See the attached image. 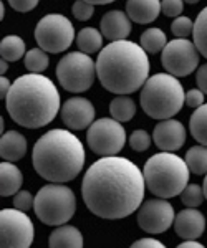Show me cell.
Here are the masks:
<instances>
[{"mask_svg": "<svg viewBox=\"0 0 207 248\" xmlns=\"http://www.w3.org/2000/svg\"><path fill=\"white\" fill-rule=\"evenodd\" d=\"M146 181L134 162L119 155H103L83 175L81 195L86 209L105 220L134 214L143 203Z\"/></svg>", "mask_w": 207, "mask_h": 248, "instance_id": "1", "label": "cell"}, {"mask_svg": "<svg viewBox=\"0 0 207 248\" xmlns=\"http://www.w3.org/2000/svg\"><path fill=\"white\" fill-rule=\"evenodd\" d=\"M7 111L18 126L38 129L50 124L62 109L60 93L48 77L42 73L22 75L12 83L5 98Z\"/></svg>", "mask_w": 207, "mask_h": 248, "instance_id": "2", "label": "cell"}, {"mask_svg": "<svg viewBox=\"0 0 207 248\" xmlns=\"http://www.w3.org/2000/svg\"><path fill=\"white\" fill-rule=\"evenodd\" d=\"M149 68L144 48L129 40L108 43L96 58L99 83L114 94H131L144 86L149 78Z\"/></svg>", "mask_w": 207, "mask_h": 248, "instance_id": "3", "label": "cell"}, {"mask_svg": "<svg viewBox=\"0 0 207 248\" xmlns=\"http://www.w3.org/2000/svg\"><path fill=\"white\" fill-rule=\"evenodd\" d=\"M86 161L85 147L73 133L51 129L35 142L32 162L35 172L48 182L65 184L77 179Z\"/></svg>", "mask_w": 207, "mask_h": 248, "instance_id": "4", "label": "cell"}, {"mask_svg": "<svg viewBox=\"0 0 207 248\" xmlns=\"http://www.w3.org/2000/svg\"><path fill=\"white\" fill-rule=\"evenodd\" d=\"M189 172L191 169L186 159L166 151L151 155L143 169L146 189L161 199L181 195L189 184Z\"/></svg>", "mask_w": 207, "mask_h": 248, "instance_id": "5", "label": "cell"}, {"mask_svg": "<svg viewBox=\"0 0 207 248\" xmlns=\"http://www.w3.org/2000/svg\"><path fill=\"white\" fill-rule=\"evenodd\" d=\"M186 91L177 77L171 73H156L141 88L139 105L153 119H171L182 109Z\"/></svg>", "mask_w": 207, "mask_h": 248, "instance_id": "6", "label": "cell"}, {"mask_svg": "<svg viewBox=\"0 0 207 248\" xmlns=\"http://www.w3.org/2000/svg\"><path fill=\"white\" fill-rule=\"evenodd\" d=\"M35 215L45 225H65L77 212V197L68 186L50 182L43 186L35 195Z\"/></svg>", "mask_w": 207, "mask_h": 248, "instance_id": "7", "label": "cell"}, {"mask_svg": "<svg viewBox=\"0 0 207 248\" xmlns=\"http://www.w3.org/2000/svg\"><path fill=\"white\" fill-rule=\"evenodd\" d=\"M96 77V63L88 53L73 51L66 53L57 65L60 86L70 93H85L93 86Z\"/></svg>", "mask_w": 207, "mask_h": 248, "instance_id": "8", "label": "cell"}, {"mask_svg": "<svg viewBox=\"0 0 207 248\" xmlns=\"http://www.w3.org/2000/svg\"><path fill=\"white\" fill-rule=\"evenodd\" d=\"M35 40L47 53H62L71 46L77 35L68 17L62 14H48L38 20L35 27Z\"/></svg>", "mask_w": 207, "mask_h": 248, "instance_id": "9", "label": "cell"}, {"mask_svg": "<svg viewBox=\"0 0 207 248\" xmlns=\"http://www.w3.org/2000/svg\"><path fill=\"white\" fill-rule=\"evenodd\" d=\"M86 144L98 155H118L126 144V129L114 118H99L88 127Z\"/></svg>", "mask_w": 207, "mask_h": 248, "instance_id": "10", "label": "cell"}, {"mask_svg": "<svg viewBox=\"0 0 207 248\" xmlns=\"http://www.w3.org/2000/svg\"><path fill=\"white\" fill-rule=\"evenodd\" d=\"M35 238V227L29 215L18 209L0 210V247L29 248Z\"/></svg>", "mask_w": 207, "mask_h": 248, "instance_id": "11", "label": "cell"}, {"mask_svg": "<svg viewBox=\"0 0 207 248\" xmlns=\"http://www.w3.org/2000/svg\"><path fill=\"white\" fill-rule=\"evenodd\" d=\"M199 53L194 42L186 38H176L168 42L161 55V63L168 73L177 78L189 77L199 68Z\"/></svg>", "mask_w": 207, "mask_h": 248, "instance_id": "12", "label": "cell"}, {"mask_svg": "<svg viewBox=\"0 0 207 248\" xmlns=\"http://www.w3.org/2000/svg\"><path fill=\"white\" fill-rule=\"evenodd\" d=\"M138 225L146 233L158 235L168 232L174 225L176 212L166 199H149L138 209Z\"/></svg>", "mask_w": 207, "mask_h": 248, "instance_id": "13", "label": "cell"}, {"mask_svg": "<svg viewBox=\"0 0 207 248\" xmlns=\"http://www.w3.org/2000/svg\"><path fill=\"white\" fill-rule=\"evenodd\" d=\"M62 121L71 131H83L95 121V106L90 99L73 96L66 99L60 109Z\"/></svg>", "mask_w": 207, "mask_h": 248, "instance_id": "14", "label": "cell"}, {"mask_svg": "<svg viewBox=\"0 0 207 248\" xmlns=\"http://www.w3.org/2000/svg\"><path fill=\"white\" fill-rule=\"evenodd\" d=\"M153 141L161 151L176 153L186 142V127L176 119H162L153 131Z\"/></svg>", "mask_w": 207, "mask_h": 248, "instance_id": "15", "label": "cell"}, {"mask_svg": "<svg viewBox=\"0 0 207 248\" xmlns=\"http://www.w3.org/2000/svg\"><path fill=\"white\" fill-rule=\"evenodd\" d=\"M173 227L181 238L197 240L204 233V230L207 227V220L204 215H202V212H199L197 209H194V207H188V209L177 212Z\"/></svg>", "mask_w": 207, "mask_h": 248, "instance_id": "16", "label": "cell"}, {"mask_svg": "<svg viewBox=\"0 0 207 248\" xmlns=\"http://www.w3.org/2000/svg\"><path fill=\"white\" fill-rule=\"evenodd\" d=\"M99 29H101L103 37L111 40V42L126 40L131 33V18L128 14L121 10L106 12L101 17Z\"/></svg>", "mask_w": 207, "mask_h": 248, "instance_id": "17", "label": "cell"}, {"mask_svg": "<svg viewBox=\"0 0 207 248\" xmlns=\"http://www.w3.org/2000/svg\"><path fill=\"white\" fill-rule=\"evenodd\" d=\"M126 14L136 23L146 25L161 14V0H126Z\"/></svg>", "mask_w": 207, "mask_h": 248, "instance_id": "18", "label": "cell"}, {"mask_svg": "<svg viewBox=\"0 0 207 248\" xmlns=\"http://www.w3.org/2000/svg\"><path fill=\"white\" fill-rule=\"evenodd\" d=\"M27 153V139L17 131H9L0 139V155L3 161L17 162Z\"/></svg>", "mask_w": 207, "mask_h": 248, "instance_id": "19", "label": "cell"}, {"mask_svg": "<svg viewBox=\"0 0 207 248\" xmlns=\"http://www.w3.org/2000/svg\"><path fill=\"white\" fill-rule=\"evenodd\" d=\"M23 184L22 170L15 166L14 162L3 161L0 166V195L2 197H10L20 190Z\"/></svg>", "mask_w": 207, "mask_h": 248, "instance_id": "20", "label": "cell"}, {"mask_svg": "<svg viewBox=\"0 0 207 248\" xmlns=\"http://www.w3.org/2000/svg\"><path fill=\"white\" fill-rule=\"evenodd\" d=\"M48 245L51 248H81L83 235L77 227L60 225L50 233Z\"/></svg>", "mask_w": 207, "mask_h": 248, "instance_id": "21", "label": "cell"}, {"mask_svg": "<svg viewBox=\"0 0 207 248\" xmlns=\"http://www.w3.org/2000/svg\"><path fill=\"white\" fill-rule=\"evenodd\" d=\"M103 33L93 27H86L81 29L77 33V45L80 48V51L83 53H96V51L103 50Z\"/></svg>", "mask_w": 207, "mask_h": 248, "instance_id": "22", "label": "cell"}, {"mask_svg": "<svg viewBox=\"0 0 207 248\" xmlns=\"http://www.w3.org/2000/svg\"><path fill=\"white\" fill-rule=\"evenodd\" d=\"M111 118H114L119 123H128L136 114V105L126 94H118L113 101L110 103Z\"/></svg>", "mask_w": 207, "mask_h": 248, "instance_id": "23", "label": "cell"}, {"mask_svg": "<svg viewBox=\"0 0 207 248\" xmlns=\"http://www.w3.org/2000/svg\"><path fill=\"white\" fill-rule=\"evenodd\" d=\"M189 131L199 144L207 146V103L196 108V111L191 116Z\"/></svg>", "mask_w": 207, "mask_h": 248, "instance_id": "24", "label": "cell"}, {"mask_svg": "<svg viewBox=\"0 0 207 248\" xmlns=\"http://www.w3.org/2000/svg\"><path fill=\"white\" fill-rule=\"evenodd\" d=\"M25 42L18 35H7L0 43V55L7 62H18L25 57Z\"/></svg>", "mask_w": 207, "mask_h": 248, "instance_id": "25", "label": "cell"}, {"mask_svg": "<svg viewBox=\"0 0 207 248\" xmlns=\"http://www.w3.org/2000/svg\"><path fill=\"white\" fill-rule=\"evenodd\" d=\"M139 40H141V46L144 48L146 53H159L168 45L166 33L161 29H156V27H151V29L143 31Z\"/></svg>", "mask_w": 207, "mask_h": 248, "instance_id": "26", "label": "cell"}, {"mask_svg": "<svg viewBox=\"0 0 207 248\" xmlns=\"http://www.w3.org/2000/svg\"><path fill=\"white\" fill-rule=\"evenodd\" d=\"M186 162L189 169L196 175H206L207 174V146H192L186 153Z\"/></svg>", "mask_w": 207, "mask_h": 248, "instance_id": "27", "label": "cell"}, {"mask_svg": "<svg viewBox=\"0 0 207 248\" xmlns=\"http://www.w3.org/2000/svg\"><path fill=\"white\" fill-rule=\"evenodd\" d=\"M23 63H25V68L29 70V73H43L50 65V58L48 53L38 46L27 51L25 57H23Z\"/></svg>", "mask_w": 207, "mask_h": 248, "instance_id": "28", "label": "cell"}, {"mask_svg": "<svg viewBox=\"0 0 207 248\" xmlns=\"http://www.w3.org/2000/svg\"><path fill=\"white\" fill-rule=\"evenodd\" d=\"M192 38H194V43H196L199 53L204 58H207V7L202 9L201 14L197 15L196 22H194Z\"/></svg>", "mask_w": 207, "mask_h": 248, "instance_id": "29", "label": "cell"}, {"mask_svg": "<svg viewBox=\"0 0 207 248\" xmlns=\"http://www.w3.org/2000/svg\"><path fill=\"white\" fill-rule=\"evenodd\" d=\"M204 199H206L204 189H202V186H199V184H188L186 189L181 192V202L184 203L186 207H194V209H197Z\"/></svg>", "mask_w": 207, "mask_h": 248, "instance_id": "30", "label": "cell"}, {"mask_svg": "<svg viewBox=\"0 0 207 248\" xmlns=\"http://www.w3.org/2000/svg\"><path fill=\"white\" fill-rule=\"evenodd\" d=\"M171 31L174 33V37L186 38L194 31V22L189 17L179 15V17L174 18V22L171 23Z\"/></svg>", "mask_w": 207, "mask_h": 248, "instance_id": "31", "label": "cell"}, {"mask_svg": "<svg viewBox=\"0 0 207 248\" xmlns=\"http://www.w3.org/2000/svg\"><path fill=\"white\" fill-rule=\"evenodd\" d=\"M129 146H131V149L136 151V153H144V151H148L151 146L149 133L144 129H136L129 136Z\"/></svg>", "mask_w": 207, "mask_h": 248, "instance_id": "32", "label": "cell"}, {"mask_svg": "<svg viewBox=\"0 0 207 248\" xmlns=\"http://www.w3.org/2000/svg\"><path fill=\"white\" fill-rule=\"evenodd\" d=\"M71 14H73V17L80 20V22H86V20H90L93 17L95 5L86 2V0H77V2L73 3V7H71Z\"/></svg>", "mask_w": 207, "mask_h": 248, "instance_id": "33", "label": "cell"}, {"mask_svg": "<svg viewBox=\"0 0 207 248\" xmlns=\"http://www.w3.org/2000/svg\"><path fill=\"white\" fill-rule=\"evenodd\" d=\"M33 205H35V197L29 190H18L17 194H15V197H14L15 209L27 212V210L33 209Z\"/></svg>", "mask_w": 207, "mask_h": 248, "instance_id": "34", "label": "cell"}, {"mask_svg": "<svg viewBox=\"0 0 207 248\" xmlns=\"http://www.w3.org/2000/svg\"><path fill=\"white\" fill-rule=\"evenodd\" d=\"M161 10L166 17H179L184 10V0H162Z\"/></svg>", "mask_w": 207, "mask_h": 248, "instance_id": "35", "label": "cell"}, {"mask_svg": "<svg viewBox=\"0 0 207 248\" xmlns=\"http://www.w3.org/2000/svg\"><path fill=\"white\" fill-rule=\"evenodd\" d=\"M186 105L189 108H199L204 105V93H202V90H199V88L189 90L186 93Z\"/></svg>", "mask_w": 207, "mask_h": 248, "instance_id": "36", "label": "cell"}, {"mask_svg": "<svg viewBox=\"0 0 207 248\" xmlns=\"http://www.w3.org/2000/svg\"><path fill=\"white\" fill-rule=\"evenodd\" d=\"M40 0H9L10 7L14 10L20 12V14H25V12L33 10L38 5Z\"/></svg>", "mask_w": 207, "mask_h": 248, "instance_id": "37", "label": "cell"}, {"mask_svg": "<svg viewBox=\"0 0 207 248\" xmlns=\"http://www.w3.org/2000/svg\"><path fill=\"white\" fill-rule=\"evenodd\" d=\"M196 83H197L199 90H202V93L207 94V63H204L202 66L197 68Z\"/></svg>", "mask_w": 207, "mask_h": 248, "instance_id": "38", "label": "cell"}, {"mask_svg": "<svg viewBox=\"0 0 207 248\" xmlns=\"http://www.w3.org/2000/svg\"><path fill=\"white\" fill-rule=\"evenodd\" d=\"M133 248H164V245H162L159 240L148 237V238H141V240H138V242H134Z\"/></svg>", "mask_w": 207, "mask_h": 248, "instance_id": "39", "label": "cell"}, {"mask_svg": "<svg viewBox=\"0 0 207 248\" xmlns=\"http://www.w3.org/2000/svg\"><path fill=\"white\" fill-rule=\"evenodd\" d=\"M10 88H12V83H10V79L9 78H5L2 75V78H0V98H7V94H9V91H10Z\"/></svg>", "mask_w": 207, "mask_h": 248, "instance_id": "40", "label": "cell"}, {"mask_svg": "<svg viewBox=\"0 0 207 248\" xmlns=\"http://www.w3.org/2000/svg\"><path fill=\"white\" fill-rule=\"evenodd\" d=\"M179 247L181 248H202V243H199L197 240H184Z\"/></svg>", "mask_w": 207, "mask_h": 248, "instance_id": "41", "label": "cell"}, {"mask_svg": "<svg viewBox=\"0 0 207 248\" xmlns=\"http://www.w3.org/2000/svg\"><path fill=\"white\" fill-rule=\"evenodd\" d=\"M86 2L93 3V5H108V3L114 2V0H86Z\"/></svg>", "mask_w": 207, "mask_h": 248, "instance_id": "42", "label": "cell"}, {"mask_svg": "<svg viewBox=\"0 0 207 248\" xmlns=\"http://www.w3.org/2000/svg\"><path fill=\"white\" fill-rule=\"evenodd\" d=\"M9 70V62H7V60H3L2 58V62H0V73H5V71Z\"/></svg>", "mask_w": 207, "mask_h": 248, "instance_id": "43", "label": "cell"}, {"mask_svg": "<svg viewBox=\"0 0 207 248\" xmlns=\"http://www.w3.org/2000/svg\"><path fill=\"white\" fill-rule=\"evenodd\" d=\"M202 189H204V195H206V201H207V174H206L204 184H202Z\"/></svg>", "mask_w": 207, "mask_h": 248, "instance_id": "44", "label": "cell"}, {"mask_svg": "<svg viewBox=\"0 0 207 248\" xmlns=\"http://www.w3.org/2000/svg\"><path fill=\"white\" fill-rule=\"evenodd\" d=\"M0 12H2V14H0V18L3 20V15H5V9H3V3H0Z\"/></svg>", "mask_w": 207, "mask_h": 248, "instance_id": "45", "label": "cell"}, {"mask_svg": "<svg viewBox=\"0 0 207 248\" xmlns=\"http://www.w3.org/2000/svg\"><path fill=\"white\" fill-rule=\"evenodd\" d=\"M186 3H191V5H194V3H197L199 0H184Z\"/></svg>", "mask_w": 207, "mask_h": 248, "instance_id": "46", "label": "cell"}]
</instances>
